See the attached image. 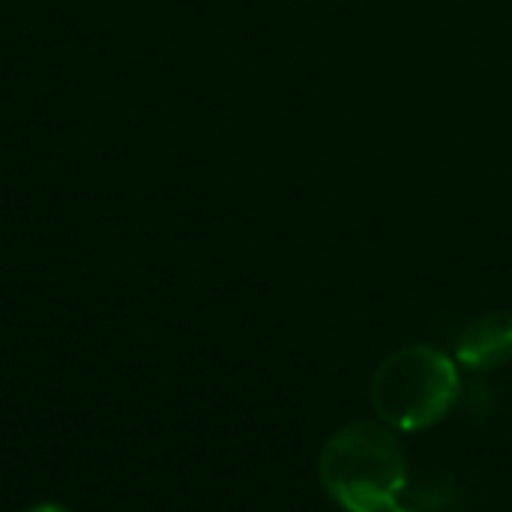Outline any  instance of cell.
I'll use <instances>...</instances> for the list:
<instances>
[{"instance_id": "277c9868", "label": "cell", "mask_w": 512, "mask_h": 512, "mask_svg": "<svg viewBox=\"0 0 512 512\" xmlns=\"http://www.w3.org/2000/svg\"><path fill=\"white\" fill-rule=\"evenodd\" d=\"M27 512H69V510H66V507H60V504H51V501H48V504H36V507H30Z\"/></svg>"}, {"instance_id": "7a4b0ae2", "label": "cell", "mask_w": 512, "mask_h": 512, "mask_svg": "<svg viewBox=\"0 0 512 512\" xmlns=\"http://www.w3.org/2000/svg\"><path fill=\"white\" fill-rule=\"evenodd\" d=\"M459 363L432 345L393 351L372 378V408L393 432H426L459 402Z\"/></svg>"}, {"instance_id": "6da1fadb", "label": "cell", "mask_w": 512, "mask_h": 512, "mask_svg": "<svg viewBox=\"0 0 512 512\" xmlns=\"http://www.w3.org/2000/svg\"><path fill=\"white\" fill-rule=\"evenodd\" d=\"M318 480L345 512H387L408 486V462L393 429L351 423L324 444Z\"/></svg>"}, {"instance_id": "5b68a950", "label": "cell", "mask_w": 512, "mask_h": 512, "mask_svg": "<svg viewBox=\"0 0 512 512\" xmlns=\"http://www.w3.org/2000/svg\"><path fill=\"white\" fill-rule=\"evenodd\" d=\"M387 512H417V510H411V507H405V504H393Z\"/></svg>"}, {"instance_id": "3957f363", "label": "cell", "mask_w": 512, "mask_h": 512, "mask_svg": "<svg viewBox=\"0 0 512 512\" xmlns=\"http://www.w3.org/2000/svg\"><path fill=\"white\" fill-rule=\"evenodd\" d=\"M512 360V312H486L474 318L459 342L456 363L474 372H492Z\"/></svg>"}]
</instances>
